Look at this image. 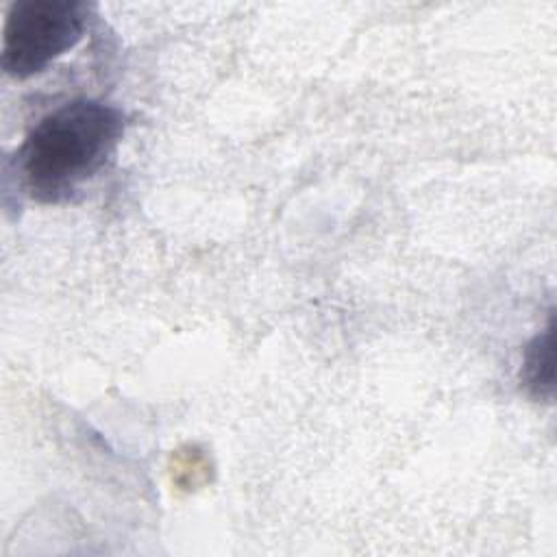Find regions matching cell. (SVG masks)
<instances>
[{
  "label": "cell",
  "instance_id": "1",
  "mask_svg": "<svg viewBox=\"0 0 557 557\" xmlns=\"http://www.w3.org/2000/svg\"><path fill=\"white\" fill-rule=\"evenodd\" d=\"M126 115L102 100L74 98L46 113L13 161L26 194L41 205L74 202L113 159Z\"/></svg>",
  "mask_w": 557,
  "mask_h": 557
},
{
  "label": "cell",
  "instance_id": "3",
  "mask_svg": "<svg viewBox=\"0 0 557 557\" xmlns=\"http://www.w3.org/2000/svg\"><path fill=\"white\" fill-rule=\"evenodd\" d=\"M555 352H553V326L537 333L524 348L520 385L535 400H548L555 387Z\"/></svg>",
  "mask_w": 557,
  "mask_h": 557
},
{
  "label": "cell",
  "instance_id": "2",
  "mask_svg": "<svg viewBox=\"0 0 557 557\" xmlns=\"http://www.w3.org/2000/svg\"><path fill=\"white\" fill-rule=\"evenodd\" d=\"M87 24L89 7L81 0L13 2L2 30L4 74L24 81L44 72L83 39Z\"/></svg>",
  "mask_w": 557,
  "mask_h": 557
}]
</instances>
